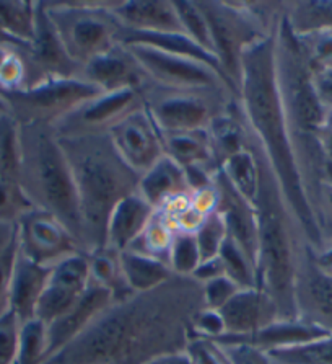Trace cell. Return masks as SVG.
Listing matches in <instances>:
<instances>
[{"mask_svg": "<svg viewBox=\"0 0 332 364\" xmlns=\"http://www.w3.org/2000/svg\"><path fill=\"white\" fill-rule=\"evenodd\" d=\"M21 134L20 124L10 113L0 117V178L20 181Z\"/></svg>", "mask_w": 332, "mask_h": 364, "instance_id": "cell-33", "label": "cell"}, {"mask_svg": "<svg viewBox=\"0 0 332 364\" xmlns=\"http://www.w3.org/2000/svg\"><path fill=\"white\" fill-rule=\"evenodd\" d=\"M214 185L218 193L217 211L225 220L228 239L243 248L256 264L259 248L256 208L228 183V180L221 172L215 175Z\"/></svg>", "mask_w": 332, "mask_h": 364, "instance_id": "cell-17", "label": "cell"}, {"mask_svg": "<svg viewBox=\"0 0 332 364\" xmlns=\"http://www.w3.org/2000/svg\"><path fill=\"white\" fill-rule=\"evenodd\" d=\"M143 107L142 90L99 93L52 129L57 137L108 134L119 121Z\"/></svg>", "mask_w": 332, "mask_h": 364, "instance_id": "cell-13", "label": "cell"}, {"mask_svg": "<svg viewBox=\"0 0 332 364\" xmlns=\"http://www.w3.org/2000/svg\"><path fill=\"white\" fill-rule=\"evenodd\" d=\"M65 51L83 69L123 44L124 26L111 14L108 0L44 2Z\"/></svg>", "mask_w": 332, "mask_h": 364, "instance_id": "cell-7", "label": "cell"}, {"mask_svg": "<svg viewBox=\"0 0 332 364\" xmlns=\"http://www.w3.org/2000/svg\"><path fill=\"white\" fill-rule=\"evenodd\" d=\"M87 257L90 281L106 289L113 296V301L123 299V297L132 294L126 283L123 263H121V252L103 247L95 252L87 253Z\"/></svg>", "mask_w": 332, "mask_h": 364, "instance_id": "cell-29", "label": "cell"}, {"mask_svg": "<svg viewBox=\"0 0 332 364\" xmlns=\"http://www.w3.org/2000/svg\"><path fill=\"white\" fill-rule=\"evenodd\" d=\"M99 93L104 92L88 84L82 77H77L48 80L16 92L0 93V98L18 124H43L55 128L60 121Z\"/></svg>", "mask_w": 332, "mask_h": 364, "instance_id": "cell-9", "label": "cell"}, {"mask_svg": "<svg viewBox=\"0 0 332 364\" xmlns=\"http://www.w3.org/2000/svg\"><path fill=\"white\" fill-rule=\"evenodd\" d=\"M284 21L295 36L332 31V0L284 2Z\"/></svg>", "mask_w": 332, "mask_h": 364, "instance_id": "cell-28", "label": "cell"}, {"mask_svg": "<svg viewBox=\"0 0 332 364\" xmlns=\"http://www.w3.org/2000/svg\"><path fill=\"white\" fill-rule=\"evenodd\" d=\"M108 136L124 162L138 175L165 157L162 134L145 107L119 121Z\"/></svg>", "mask_w": 332, "mask_h": 364, "instance_id": "cell-14", "label": "cell"}, {"mask_svg": "<svg viewBox=\"0 0 332 364\" xmlns=\"http://www.w3.org/2000/svg\"><path fill=\"white\" fill-rule=\"evenodd\" d=\"M21 322L12 311L0 316V364H13Z\"/></svg>", "mask_w": 332, "mask_h": 364, "instance_id": "cell-43", "label": "cell"}, {"mask_svg": "<svg viewBox=\"0 0 332 364\" xmlns=\"http://www.w3.org/2000/svg\"><path fill=\"white\" fill-rule=\"evenodd\" d=\"M220 172L225 175L228 183L254 206L259 190V164L256 152H254L251 141H249V129L246 151L230 157L228 161L221 165Z\"/></svg>", "mask_w": 332, "mask_h": 364, "instance_id": "cell-30", "label": "cell"}, {"mask_svg": "<svg viewBox=\"0 0 332 364\" xmlns=\"http://www.w3.org/2000/svg\"><path fill=\"white\" fill-rule=\"evenodd\" d=\"M15 240H16V225L0 223V253L7 250Z\"/></svg>", "mask_w": 332, "mask_h": 364, "instance_id": "cell-51", "label": "cell"}, {"mask_svg": "<svg viewBox=\"0 0 332 364\" xmlns=\"http://www.w3.org/2000/svg\"><path fill=\"white\" fill-rule=\"evenodd\" d=\"M220 277H225V269H223V264H221L220 257H215V258H210V260H202L196 272H194L192 279H196L197 283L204 284Z\"/></svg>", "mask_w": 332, "mask_h": 364, "instance_id": "cell-48", "label": "cell"}, {"mask_svg": "<svg viewBox=\"0 0 332 364\" xmlns=\"http://www.w3.org/2000/svg\"><path fill=\"white\" fill-rule=\"evenodd\" d=\"M90 284L87 253H75L51 267L46 289L36 307V318L49 325L64 316Z\"/></svg>", "mask_w": 332, "mask_h": 364, "instance_id": "cell-15", "label": "cell"}, {"mask_svg": "<svg viewBox=\"0 0 332 364\" xmlns=\"http://www.w3.org/2000/svg\"><path fill=\"white\" fill-rule=\"evenodd\" d=\"M265 355L277 364H332V333L309 343Z\"/></svg>", "mask_w": 332, "mask_h": 364, "instance_id": "cell-35", "label": "cell"}, {"mask_svg": "<svg viewBox=\"0 0 332 364\" xmlns=\"http://www.w3.org/2000/svg\"><path fill=\"white\" fill-rule=\"evenodd\" d=\"M33 208L20 181L0 178V223L16 225Z\"/></svg>", "mask_w": 332, "mask_h": 364, "instance_id": "cell-40", "label": "cell"}, {"mask_svg": "<svg viewBox=\"0 0 332 364\" xmlns=\"http://www.w3.org/2000/svg\"><path fill=\"white\" fill-rule=\"evenodd\" d=\"M137 191L155 213L166 211L175 204L189 200L192 195L186 170L166 156L140 175Z\"/></svg>", "mask_w": 332, "mask_h": 364, "instance_id": "cell-21", "label": "cell"}, {"mask_svg": "<svg viewBox=\"0 0 332 364\" xmlns=\"http://www.w3.org/2000/svg\"><path fill=\"white\" fill-rule=\"evenodd\" d=\"M126 283L131 292H148L175 277L170 264L134 250L121 252Z\"/></svg>", "mask_w": 332, "mask_h": 364, "instance_id": "cell-27", "label": "cell"}, {"mask_svg": "<svg viewBox=\"0 0 332 364\" xmlns=\"http://www.w3.org/2000/svg\"><path fill=\"white\" fill-rule=\"evenodd\" d=\"M218 257L221 264H223L225 277L235 281L241 289L258 288L256 264L249 258L248 253L238 247L233 240L226 239Z\"/></svg>", "mask_w": 332, "mask_h": 364, "instance_id": "cell-36", "label": "cell"}, {"mask_svg": "<svg viewBox=\"0 0 332 364\" xmlns=\"http://www.w3.org/2000/svg\"><path fill=\"white\" fill-rule=\"evenodd\" d=\"M202 262L194 232H178L175 235L168 253V264L176 277L192 278L199 264Z\"/></svg>", "mask_w": 332, "mask_h": 364, "instance_id": "cell-38", "label": "cell"}, {"mask_svg": "<svg viewBox=\"0 0 332 364\" xmlns=\"http://www.w3.org/2000/svg\"><path fill=\"white\" fill-rule=\"evenodd\" d=\"M240 289V286H238L235 281H231L228 277H220L209 281V283H204V307L210 309V311H220V309L223 307Z\"/></svg>", "mask_w": 332, "mask_h": 364, "instance_id": "cell-44", "label": "cell"}, {"mask_svg": "<svg viewBox=\"0 0 332 364\" xmlns=\"http://www.w3.org/2000/svg\"><path fill=\"white\" fill-rule=\"evenodd\" d=\"M113 302V296L95 283L88 284L87 291L64 316L55 318L48 327V358L54 356L82 335L95 318ZM44 361V363H46Z\"/></svg>", "mask_w": 332, "mask_h": 364, "instance_id": "cell-18", "label": "cell"}, {"mask_svg": "<svg viewBox=\"0 0 332 364\" xmlns=\"http://www.w3.org/2000/svg\"><path fill=\"white\" fill-rule=\"evenodd\" d=\"M275 31L248 49L241 63L240 108L249 131L272 167L300 224L304 240L318 252L323 247L319 224L298 167L275 70Z\"/></svg>", "mask_w": 332, "mask_h": 364, "instance_id": "cell-2", "label": "cell"}, {"mask_svg": "<svg viewBox=\"0 0 332 364\" xmlns=\"http://www.w3.org/2000/svg\"><path fill=\"white\" fill-rule=\"evenodd\" d=\"M155 85L179 90H226L240 98V92L210 65L143 44H124Z\"/></svg>", "mask_w": 332, "mask_h": 364, "instance_id": "cell-10", "label": "cell"}, {"mask_svg": "<svg viewBox=\"0 0 332 364\" xmlns=\"http://www.w3.org/2000/svg\"><path fill=\"white\" fill-rule=\"evenodd\" d=\"M314 87H316L318 97L326 109L332 108V70L314 77Z\"/></svg>", "mask_w": 332, "mask_h": 364, "instance_id": "cell-49", "label": "cell"}, {"mask_svg": "<svg viewBox=\"0 0 332 364\" xmlns=\"http://www.w3.org/2000/svg\"><path fill=\"white\" fill-rule=\"evenodd\" d=\"M209 136L210 142H212L215 161H217L220 168L230 157L246 151L248 126L245 118H243L240 100L210 124Z\"/></svg>", "mask_w": 332, "mask_h": 364, "instance_id": "cell-26", "label": "cell"}, {"mask_svg": "<svg viewBox=\"0 0 332 364\" xmlns=\"http://www.w3.org/2000/svg\"><path fill=\"white\" fill-rule=\"evenodd\" d=\"M20 185L33 206L57 218L79 242L83 253V220L67 157L49 126L20 124Z\"/></svg>", "mask_w": 332, "mask_h": 364, "instance_id": "cell-5", "label": "cell"}, {"mask_svg": "<svg viewBox=\"0 0 332 364\" xmlns=\"http://www.w3.org/2000/svg\"><path fill=\"white\" fill-rule=\"evenodd\" d=\"M74 176L83 220L85 253L106 247V229L114 208L138 190L135 173L116 151L108 134L59 137Z\"/></svg>", "mask_w": 332, "mask_h": 364, "instance_id": "cell-4", "label": "cell"}, {"mask_svg": "<svg viewBox=\"0 0 332 364\" xmlns=\"http://www.w3.org/2000/svg\"><path fill=\"white\" fill-rule=\"evenodd\" d=\"M328 335H331L329 330L323 328L318 323L303 321V318H289V321L279 318V321L249 336H243V338H226L223 336L217 341L220 343H245L262 353H272L309 343V341Z\"/></svg>", "mask_w": 332, "mask_h": 364, "instance_id": "cell-22", "label": "cell"}, {"mask_svg": "<svg viewBox=\"0 0 332 364\" xmlns=\"http://www.w3.org/2000/svg\"><path fill=\"white\" fill-rule=\"evenodd\" d=\"M295 40L304 63L314 77L332 70V31L309 33L295 36Z\"/></svg>", "mask_w": 332, "mask_h": 364, "instance_id": "cell-37", "label": "cell"}, {"mask_svg": "<svg viewBox=\"0 0 332 364\" xmlns=\"http://www.w3.org/2000/svg\"><path fill=\"white\" fill-rule=\"evenodd\" d=\"M270 361V360H269ZM270 364H277V363H272V361H270Z\"/></svg>", "mask_w": 332, "mask_h": 364, "instance_id": "cell-54", "label": "cell"}, {"mask_svg": "<svg viewBox=\"0 0 332 364\" xmlns=\"http://www.w3.org/2000/svg\"><path fill=\"white\" fill-rule=\"evenodd\" d=\"M218 312L223 318L226 338L249 336L279 321L275 302L259 288L240 289Z\"/></svg>", "mask_w": 332, "mask_h": 364, "instance_id": "cell-16", "label": "cell"}, {"mask_svg": "<svg viewBox=\"0 0 332 364\" xmlns=\"http://www.w3.org/2000/svg\"><path fill=\"white\" fill-rule=\"evenodd\" d=\"M16 252H18V242L15 240L7 250L0 253V316L10 311V286H12Z\"/></svg>", "mask_w": 332, "mask_h": 364, "instance_id": "cell-45", "label": "cell"}, {"mask_svg": "<svg viewBox=\"0 0 332 364\" xmlns=\"http://www.w3.org/2000/svg\"><path fill=\"white\" fill-rule=\"evenodd\" d=\"M206 15L214 54L240 92L241 63L248 49L272 35L284 12V2H228L197 0Z\"/></svg>", "mask_w": 332, "mask_h": 364, "instance_id": "cell-6", "label": "cell"}, {"mask_svg": "<svg viewBox=\"0 0 332 364\" xmlns=\"http://www.w3.org/2000/svg\"><path fill=\"white\" fill-rule=\"evenodd\" d=\"M155 209L138 191L124 198L111 213L106 229V247L124 252L142 235L153 218Z\"/></svg>", "mask_w": 332, "mask_h": 364, "instance_id": "cell-24", "label": "cell"}, {"mask_svg": "<svg viewBox=\"0 0 332 364\" xmlns=\"http://www.w3.org/2000/svg\"><path fill=\"white\" fill-rule=\"evenodd\" d=\"M192 332L194 336L218 340L226 333V328L218 311H210V309L204 307L202 311L197 314L196 321H194Z\"/></svg>", "mask_w": 332, "mask_h": 364, "instance_id": "cell-46", "label": "cell"}, {"mask_svg": "<svg viewBox=\"0 0 332 364\" xmlns=\"http://www.w3.org/2000/svg\"><path fill=\"white\" fill-rule=\"evenodd\" d=\"M176 234H178V230L171 224L168 216L165 213L157 211L150 219V223L147 224L142 235L127 250L143 253V255L158 258V260L168 263V253Z\"/></svg>", "mask_w": 332, "mask_h": 364, "instance_id": "cell-32", "label": "cell"}, {"mask_svg": "<svg viewBox=\"0 0 332 364\" xmlns=\"http://www.w3.org/2000/svg\"><path fill=\"white\" fill-rule=\"evenodd\" d=\"M165 156L181 165L184 170L201 168L209 173H218L220 167L215 161L209 129L160 132Z\"/></svg>", "mask_w": 332, "mask_h": 364, "instance_id": "cell-25", "label": "cell"}, {"mask_svg": "<svg viewBox=\"0 0 332 364\" xmlns=\"http://www.w3.org/2000/svg\"><path fill=\"white\" fill-rule=\"evenodd\" d=\"M186 353L191 364H233L225 345L204 336H192Z\"/></svg>", "mask_w": 332, "mask_h": 364, "instance_id": "cell-42", "label": "cell"}, {"mask_svg": "<svg viewBox=\"0 0 332 364\" xmlns=\"http://www.w3.org/2000/svg\"><path fill=\"white\" fill-rule=\"evenodd\" d=\"M0 46H12V48H20L18 44H16L12 38H10L7 33L2 30V26H0Z\"/></svg>", "mask_w": 332, "mask_h": 364, "instance_id": "cell-52", "label": "cell"}, {"mask_svg": "<svg viewBox=\"0 0 332 364\" xmlns=\"http://www.w3.org/2000/svg\"><path fill=\"white\" fill-rule=\"evenodd\" d=\"M202 309V284L175 274L157 289L111 302L85 332L44 364H145L186 351Z\"/></svg>", "mask_w": 332, "mask_h": 364, "instance_id": "cell-1", "label": "cell"}, {"mask_svg": "<svg viewBox=\"0 0 332 364\" xmlns=\"http://www.w3.org/2000/svg\"><path fill=\"white\" fill-rule=\"evenodd\" d=\"M48 358V327L40 318L21 323L13 364H44Z\"/></svg>", "mask_w": 332, "mask_h": 364, "instance_id": "cell-34", "label": "cell"}, {"mask_svg": "<svg viewBox=\"0 0 332 364\" xmlns=\"http://www.w3.org/2000/svg\"><path fill=\"white\" fill-rule=\"evenodd\" d=\"M26 64V87H33L48 80L77 79L82 77V68L65 51L54 25L44 7L36 2V28L33 40L20 48Z\"/></svg>", "mask_w": 332, "mask_h": 364, "instance_id": "cell-11", "label": "cell"}, {"mask_svg": "<svg viewBox=\"0 0 332 364\" xmlns=\"http://www.w3.org/2000/svg\"><path fill=\"white\" fill-rule=\"evenodd\" d=\"M228 350L233 364H270L265 353L245 343H221Z\"/></svg>", "mask_w": 332, "mask_h": 364, "instance_id": "cell-47", "label": "cell"}, {"mask_svg": "<svg viewBox=\"0 0 332 364\" xmlns=\"http://www.w3.org/2000/svg\"><path fill=\"white\" fill-rule=\"evenodd\" d=\"M82 79L104 93L142 90L148 79L124 44L90 60L82 69Z\"/></svg>", "mask_w": 332, "mask_h": 364, "instance_id": "cell-19", "label": "cell"}, {"mask_svg": "<svg viewBox=\"0 0 332 364\" xmlns=\"http://www.w3.org/2000/svg\"><path fill=\"white\" fill-rule=\"evenodd\" d=\"M173 2L181 20L184 35L189 36L192 41H196L199 46H202L209 53L214 54L212 35H210L207 18L201 7H199L197 0H173Z\"/></svg>", "mask_w": 332, "mask_h": 364, "instance_id": "cell-39", "label": "cell"}, {"mask_svg": "<svg viewBox=\"0 0 332 364\" xmlns=\"http://www.w3.org/2000/svg\"><path fill=\"white\" fill-rule=\"evenodd\" d=\"M145 364H191V360L186 351H178V353H168V355L157 356Z\"/></svg>", "mask_w": 332, "mask_h": 364, "instance_id": "cell-50", "label": "cell"}, {"mask_svg": "<svg viewBox=\"0 0 332 364\" xmlns=\"http://www.w3.org/2000/svg\"><path fill=\"white\" fill-rule=\"evenodd\" d=\"M5 113H9L7 105H5L2 98H0V117H2V114H5Z\"/></svg>", "mask_w": 332, "mask_h": 364, "instance_id": "cell-53", "label": "cell"}, {"mask_svg": "<svg viewBox=\"0 0 332 364\" xmlns=\"http://www.w3.org/2000/svg\"><path fill=\"white\" fill-rule=\"evenodd\" d=\"M249 141L259 164V190L254 203L259 232L258 288L275 302L279 318H298L295 286L298 267L308 242L304 240L300 224L292 214L267 157L258 146L251 131Z\"/></svg>", "mask_w": 332, "mask_h": 364, "instance_id": "cell-3", "label": "cell"}, {"mask_svg": "<svg viewBox=\"0 0 332 364\" xmlns=\"http://www.w3.org/2000/svg\"><path fill=\"white\" fill-rule=\"evenodd\" d=\"M145 109L160 132L209 129L240 100L226 90H179L152 84L142 87Z\"/></svg>", "mask_w": 332, "mask_h": 364, "instance_id": "cell-8", "label": "cell"}, {"mask_svg": "<svg viewBox=\"0 0 332 364\" xmlns=\"http://www.w3.org/2000/svg\"><path fill=\"white\" fill-rule=\"evenodd\" d=\"M194 235H196V242L202 260H210V258L218 257L221 247H223L226 239H228L225 220L218 211L209 214L204 219V223L199 225Z\"/></svg>", "mask_w": 332, "mask_h": 364, "instance_id": "cell-41", "label": "cell"}, {"mask_svg": "<svg viewBox=\"0 0 332 364\" xmlns=\"http://www.w3.org/2000/svg\"><path fill=\"white\" fill-rule=\"evenodd\" d=\"M16 242L23 255L49 268L75 253H83L74 234L40 208H33L16 224Z\"/></svg>", "mask_w": 332, "mask_h": 364, "instance_id": "cell-12", "label": "cell"}, {"mask_svg": "<svg viewBox=\"0 0 332 364\" xmlns=\"http://www.w3.org/2000/svg\"><path fill=\"white\" fill-rule=\"evenodd\" d=\"M126 31L184 33L173 0H108Z\"/></svg>", "mask_w": 332, "mask_h": 364, "instance_id": "cell-20", "label": "cell"}, {"mask_svg": "<svg viewBox=\"0 0 332 364\" xmlns=\"http://www.w3.org/2000/svg\"><path fill=\"white\" fill-rule=\"evenodd\" d=\"M49 274L51 268L30 260L18 248L10 286V311L20 318L21 323L36 317L38 302L46 289Z\"/></svg>", "mask_w": 332, "mask_h": 364, "instance_id": "cell-23", "label": "cell"}, {"mask_svg": "<svg viewBox=\"0 0 332 364\" xmlns=\"http://www.w3.org/2000/svg\"><path fill=\"white\" fill-rule=\"evenodd\" d=\"M0 26L20 48H25L35 35L36 2L0 0Z\"/></svg>", "mask_w": 332, "mask_h": 364, "instance_id": "cell-31", "label": "cell"}]
</instances>
